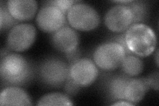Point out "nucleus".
<instances>
[{
	"mask_svg": "<svg viewBox=\"0 0 159 106\" xmlns=\"http://www.w3.org/2000/svg\"><path fill=\"white\" fill-rule=\"evenodd\" d=\"M33 69L27 60L18 54H9L2 58L0 75L6 84L22 85L29 83L33 76Z\"/></svg>",
	"mask_w": 159,
	"mask_h": 106,
	"instance_id": "1",
	"label": "nucleus"
},
{
	"mask_svg": "<svg viewBox=\"0 0 159 106\" xmlns=\"http://www.w3.org/2000/svg\"><path fill=\"white\" fill-rule=\"evenodd\" d=\"M127 47L131 53L141 57L151 55L157 47V37L153 30L143 23L133 24L125 34Z\"/></svg>",
	"mask_w": 159,
	"mask_h": 106,
	"instance_id": "2",
	"label": "nucleus"
},
{
	"mask_svg": "<svg viewBox=\"0 0 159 106\" xmlns=\"http://www.w3.org/2000/svg\"><path fill=\"white\" fill-rule=\"evenodd\" d=\"M67 19L70 26L78 31H89L98 27L100 17L96 10L85 3H76L69 10Z\"/></svg>",
	"mask_w": 159,
	"mask_h": 106,
	"instance_id": "3",
	"label": "nucleus"
},
{
	"mask_svg": "<svg viewBox=\"0 0 159 106\" xmlns=\"http://www.w3.org/2000/svg\"><path fill=\"white\" fill-rule=\"evenodd\" d=\"M125 50L117 43L102 44L93 53L94 62L97 67L105 71H112L121 65L126 57Z\"/></svg>",
	"mask_w": 159,
	"mask_h": 106,
	"instance_id": "4",
	"label": "nucleus"
},
{
	"mask_svg": "<svg viewBox=\"0 0 159 106\" xmlns=\"http://www.w3.org/2000/svg\"><path fill=\"white\" fill-rule=\"evenodd\" d=\"M69 67L59 58H48L39 68V76L41 81L48 86H61L69 78Z\"/></svg>",
	"mask_w": 159,
	"mask_h": 106,
	"instance_id": "5",
	"label": "nucleus"
},
{
	"mask_svg": "<svg viewBox=\"0 0 159 106\" xmlns=\"http://www.w3.org/2000/svg\"><path fill=\"white\" fill-rule=\"evenodd\" d=\"M36 37V29L33 25L21 23L9 31L7 43L8 47L14 51L23 52L33 44Z\"/></svg>",
	"mask_w": 159,
	"mask_h": 106,
	"instance_id": "6",
	"label": "nucleus"
},
{
	"mask_svg": "<svg viewBox=\"0 0 159 106\" xmlns=\"http://www.w3.org/2000/svg\"><path fill=\"white\" fill-rule=\"evenodd\" d=\"M98 73L95 62L88 58H81L72 64L69 70V77L81 88L87 87L96 81Z\"/></svg>",
	"mask_w": 159,
	"mask_h": 106,
	"instance_id": "7",
	"label": "nucleus"
},
{
	"mask_svg": "<svg viewBox=\"0 0 159 106\" xmlns=\"http://www.w3.org/2000/svg\"><path fill=\"white\" fill-rule=\"evenodd\" d=\"M105 23L110 31L123 33L133 23L131 9L125 5H117L109 9L105 16Z\"/></svg>",
	"mask_w": 159,
	"mask_h": 106,
	"instance_id": "8",
	"label": "nucleus"
},
{
	"mask_svg": "<svg viewBox=\"0 0 159 106\" xmlns=\"http://www.w3.org/2000/svg\"><path fill=\"white\" fill-rule=\"evenodd\" d=\"M36 21L41 31L54 33L63 27L66 22V15L58 8L47 4L40 9Z\"/></svg>",
	"mask_w": 159,
	"mask_h": 106,
	"instance_id": "9",
	"label": "nucleus"
},
{
	"mask_svg": "<svg viewBox=\"0 0 159 106\" xmlns=\"http://www.w3.org/2000/svg\"><path fill=\"white\" fill-rule=\"evenodd\" d=\"M51 42L57 50L68 53L76 50L79 43V37L77 32L72 28L62 27L53 33Z\"/></svg>",
	"mask_w": 159,
	"mask_h": 106,
	"instance_id": "10",
	"label": "nucleus"
},
{
	"mask_svg": "<svg viewBox=\"0 0 159 106\" xmlns=\"http://www.w3.org/2000/svg\"><path fill=\"white\" fill-rule=\"evenodd\" d=\"M8 11L17 21H29L37 11V2L34 0H9L7 2Z\"/></svg>",
	"mask_w": 159,
	"mask_h": 106,
	"instance_id": "11",
	"label": "nucleus"
},
{
	"mask_svg": "<svg viewBox=\"0 0 159 106\" xmlns=\"http://www.w3.org/2000/svg\"><path fill=\"white\" fill-rule=\"evenodd\" d=\"M1 105H31V100L24 90L17 86L4 88L0 94Z\"/></svg>",
	"mask_w": 159,
	"mask_h": 106,
	"instance_id": "12",
	"label": "nucleus"
},
{
	"mask_svg": "<svg viewBox=\"0 0 159 106\" xmlns=\"http://www.w3.org/2000/svg\"><path fill=\"white\" fill-rule=\"evenodd\" d=\"M149 90L145 78H131L127 84L124 94L125 100L133 105L143 99Z\"/></svg>",
	"mask_w": 159,
	"mask_h": 106,
	"instance_id": "13",
	"label": "nucleus"
},
{
	"mask_svg": "<svg viewBox=\"0 0 159 106\" xmlns=\"http://www.w3.org/2000/svg\"><path fill=\"white\" fill-rule=\"evenodd\" d=\"M131 78L126 74H118L111 77L107 83V93L112 99L125 100L124 94Z\"/></svg>",
	"mask_w": 159,
	"mask_h": 106,
	"instance_id": "14",
	"label": "nucleus"
},
{
	"mask_svg": "<svg viewBox=\"0 0 159 106\" xmlns=\"http://www.w3.org/2000/svg\"><path fill=\"white\" fill-rule=\"evenodd\" d=\"M121 66L123 72L129 77L137 76L143 70L142 60L132 54L126 55Z\"/></svg>",
	"mask_w": 159,
	"mask_h": 106,
	"instance_id": "15",
	"label": "nucleus"
},
{
	"mask_svg": "<svg viewBox=\"0 0 159 106\" xmlns=\"http://www.w3.org/2000/svg\"><path fill=\"white\" fill-rule=\"evenodd\" d=\"M38 105H72V101L66 95L51 93L44 95L39 100Z\"/></svg>",
	"mask_w": 159,
	"mask_h": 106,
	"instance_id": "16",
	"label": "nucleus"
},
{
	"mask_svg": "<svg viewBox=\"0 0 159 106\" xmlns=\"http://www.w3.org/2000/svg\"><path fill=\"white\" fill-rule=\"evenodd\" d=\"M128 6L131 9L133 15V23L145 21L148 16V9L146 5L142 2L133 1Z\"/></svg>",
	"mask_w": 159,
	"mask_h": 106,
	"instance_id": "17",
	"label": "nucleus"
},
{
	"mask_svg": "<svg viewBox=\"0 0 159 106\" xmlns=\"http://www.w3.org/2000/svg\"><path fill=\"white\" fill-rule=\"evenodd\" d=\"M0 21H1V28L2 31L7 30L11 27H13L16 25H18V21L14 19L8 11L7 6H4L2 5L0 7Z\"/></svg>",
	"mask_w": 159,
	"mask_h": 106,
	"instance_id": "18",
	"label": "nucleus"
},
{
	"mask_svg": "<svg viewBox=\"0 0 159 106\" xmlns=\"http://www.w3.org/2000/svg\"><path fill=\"white\" fill-rule=\"evenodd\" d=\"M46 3L58 8L64 15H66L72 7L74 2L71 0H57V1L47 2Z\"/></svg>",
	"mask_w": 159,
	"mask_h": 106,
	"instance_id": "19",
	"label": "nucleus"
},
{
	"mask_svg": "<svg viewBox=\"0 0 159 106\" xmlns=\"http://www.w3.org/2000/svg\"><path fill=\"white\" fill-rule=\"evenodd\" d=\"M80 88V86H79V85L74 82L70 77L66 80V83L65 84V90L68 94H76Z\"/></svg>",
	"mask_w": 159,
	"mask_h": 106,
	"instance_id": "20",
	"label": "nucleus"
},
{
	"mask_svg": "<svg viewBox=\"0 0 159 106\" xmlns=\"http://www.w3.org/2000/svg\"><path fill=\"white\" fill-rule=\"evenodd\" d=\"M149 88L158 90V72H155L145 78Z\"/></svg>",
	"mask_w": 159,
	"mask_h": 106,
	"instance_id": "21",
	"label": "nucleus"
},
{
	"mask_svg": "<svg viewBox=\"0 0 159 106\" xmlns=\"http://www.w3.org/2000/svg\"><path fill=\"white\" fill-rule=\"evenodd\" d=\"M113 105H133V104L125 100H120L118 101L117 102L113 104Z\"/></svg>",
	"mask_w": 159,
	"mask_h": 106,
	"instance_id": "22",
	"label": "nucleus"
},
{
	"mask_svg": "<svg viewBox=\"0 0 159 106\" xmlns=\"http://www.w3.org/2000/svg\"><path fill=\"white\" fill-rule=\"evenodd\" d=\"M156 60H157V65H158V51H157V53Z\"/></svg>",
	"mask_w": 159,
	"mask_h": 106,
	"instance_id": "23",
	"label": "nucleus"
}]
</instances>
